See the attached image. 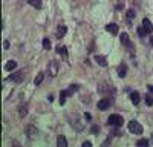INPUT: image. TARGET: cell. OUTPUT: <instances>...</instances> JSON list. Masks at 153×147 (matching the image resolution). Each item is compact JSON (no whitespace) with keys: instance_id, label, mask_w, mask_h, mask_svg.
<instances>
[{"instance_id":"1","label":"cell","mask_w":153,"mask_h":147,"mask_svg":"<svg viewBox=\"0 0 153 147\" xmlns=\"http://www.w3.org/2000/svg\"><path fill=\"white\" fill-rule=\"evenodd\" d=\"M107 123H109L110 126H115V127H121V126L124 124V119H123V116H121V115L113 114V115H110V116H109Z\"/></svg>"},{"instance_id":"26","label":"cell","mask_w":153,"mask_h":147,"mask_svg":"<svg viewBox=\"0 0 153 147\" xmlns=\"http://www.w3.org/2000/svg\"><path fill=\"white\" fill-rule=\"evenodd\" d=\"M135 15V11H127V18H132Z\"/></svg>"},{"instance_id":"7","label":"cell","mask_w":153,"mask_h":147,"mask_svg":"<svg viewBox=\"0 0 153 147\" xmlns=\"http://www.w3.org/2000/svg\"><path fill=\"white\" fill-rule=\"evenodd\" d=\"M22 80H23V72L14 74V75H11V77L6 78V81H15V83H19V81H22Z\"/></svg>"},{"instance_id":"29","label":"cell","mask_w":153,"mask_h":147,"mask_svg":"<svg viewBox=\"0 0 153 147\" xmlns=\"http://www.w3.org/2000/svg\"><path fill=\"white\" fill-rule=\"evenodd\" d=\"M120 135H121V133H120L118 130H113V132H112V136H120Z\"/></svg>"},{"instance_id":"31","label":"cell","mask_w":153,"mask_h":147,"mask_svg":"<svg viewBox=\"0 0 153 147\" xmlns=\"http://www.w3.org/2000/svg\"><path fill=\"white\" fill-rule=\"evenodd\" d=\"M147 89H149V92H150V94H153V84H150Z\"/></svg>"},{"instance_id":"18","label":"cell","mask_w":153,"mask_h":147,"mask_svg":"<svg viewBox=\"0 0 153 147\" xmlns=\"http://www.w3.org/2000/svg\"><path fill=\"white\" fill-rule=\"evenodd\" d=\"M43 48H44V51H51L52 44H51V40H49V39H43Z\"/></svg>"},{"instance_id":"12","label":"cell","mask_w":153,"mask_h":147,"mask_svg":"<svg viewBox=\"0 0 153 147\" xmlns=\"http://www.w3.org/2000/svg\"><path fill=\"white\" fill-rule=\"evenodd\" d=\"M15 68H17V61H14V60L6 61V64H5V71H14Z\"/></svg>"},{"instance_id":"27","label":"cell","mask_w":153,"mask_h":147,"mask_svg":"<svg viewBox=\"0 0 153 147\" xmlns=\"http://www.w3.org/2000/svg\"><path fill=\"white\" fill-rule=\"evenodd\" d=\"M3 48H5V49L9 48V41H8V40H5V41H3Z\"/></svg>"},{"instance_id":"5","label":"cell","mask_w":153,"mask_h":147,"mask_svg":"<svg viewBox=\"0 0 153 147\" xmlns=\"http://www.w3.org/2000/svg\"><path fill=\"white\" fill-rule=\"evenodd\" d=\"M142 26H144V29L147 31V34L153 32V25H152V22L149 20V18H144V20H142Z\"/></svg>"},{"instance_id":"17","label":"cell","mask_w":153,"mask_h":147,"mask_svg":"<svg viewBox=\"0 0 153 147\" xmlns=\"http://www.w3.org/2000/svg\"><path fill=\"white\" fill-rule=\"evenodd\" d=\"M28 3L31 6H34L35 9H40L41 8V0H28Z\"/></svg>"},{"instance_id":"32","label":"cell","mask_w":153,"mask_h":147,"mask_svg":"<svg viewBox=\"0 0 153 147\" xmlns=\"http://www.w3.org/2000/svg\"><path fill=\"white\" fill-rule=\"evenodd\" d=\"M92 130H94V132H95V133H96V132H98V130H100V129H98V126H94V129H92Z\"/></svg>"},{"instance_id":"20","label":"cell","mask_w":153,"mask_h":147,"mask_svg":"<svg viewBox=\"0 0 153 147\" xmlns=\"http://www.w3.org/2000/svg\"><path fill=\"white\" fill-rule=\"evenodd\" d=\"M19 110H20V116H26V114H28V106L22 104V106L19 107Z\"/></svg>"},{"instance_id":"14","label":"cell","mask_w":153,"mask_h":147,"mask_svg":"<svg viewBox=\"0 0 153 147\" xmlns=\"http://www.w3.org/2000/svg\"><path fill=\"white\" fill-rule=\"evenodd\" d=\"M130 98H132V103L135 104V106H138L139 104V94H138V92H132V94H130Z\"/></svg>"},{"instance_id":"16","label":"cell","mask_w":153,"mask_h":147,"mask_svg":"<svg viewBox=\"0 0 153 147\" xmlns=\"http://www.w3.org/2000/svg\"><path fill=\"white\" fill-rule=\"evenodd\" d=\"M43 78H44V74H43V72H38V74H37V77H35V80H34V84H35V86H38L40 83L43 81Z\"/></svg>"},{"instance_id":"25","label":"cell","mask_w":153,"mask_h":147,"mask_svg":"<svg viewBox=\"0 0 153 147\" xmlns=\"http://www.w3.org/2000/svg\"><path fill=\"white\" fill-rule=\"evenodd\" d=\"M77 90H78V86H77V84H72L70 89H69L67 92H69V95H72V94H74V92H77Z\"/></svg>"},{"instance_id":"11","label":"cell","mask_w":153,"mask_h":147,"mask_svg":"<svg viewBox=\"0 0 153 147\" xmlns=\"http://www.w3.org/2000/svg\"><path fill=\"white\" fill-rule=\"evenodd\" d=\"M67 32V28L65 25H60L58 29H57V39H61V37H65V34Z\"/></svg>"},{"instance_id":"30","label":"cell","mask_w":153,"mask_h":147,"mask_svg":"<svg viewBox=\"0 0 153 147\" xmlns=\"http://www.w3.org/2000/svg\"><path fill=\"white\" fill-rule=\"evenodd\" d=\"M91 146H92V144L89 143V141H84V143H83V147H91Z\"/></svg>"},{"instance_id":"15","label":"cell","mask_w":153,"mask_h":147,"mask_svg":"<svg viewBox=\"0 0 153 147\" xmlns=\"http://www.w3.org/2000/svg\"><path fill=\"white\" fill-rule=\"evenodd\" d=\"M57 146H58V147H67V140H66L63 135H60L58 140H57Z\"/></svg>"},{"instance_id":"19","label":"cell","mask_w":153,"mask_h":147,"mask_svg":"<svg viewBox=\"0 0 153 147\" xmlns=\"http://www.w3.org/2000/svg\"><path fill=\"white\" fill-rule=\"evenodd\" d=\"M120 39H121V43H123V44H127V43H129V35H127V32H121Z\"/></svg>"},{"instance_id":"4","label":"cell","mask_w":153,"mask_h":147,"mask_svg":"<svg viewBox=\"0 0 153 147\" xmlns=\"http://www.w3.org/2000/svg\"><path fill=\"white\" fill-rule=\"evenodd\" d=\"M25 133H26V136L31 138V136H35V135H37L38 130H37L34 126H26V127H25Z\"/></svg>"},{"instance_id":"10","label":"cell","mask_w":153,"mask_h":147,"mask_svg":"<svg viewBox=\"0 0 153 147\" xmlns=\"http://www.w3.org/2000/svg\"><path fill=\"white\" fill-rule=\"evenodd\" d=\"M57 71H58V66L55 61H51L49 63V72H51V77H55L57 75Z\"/></svg>"},{"instance_id":"28","label":"cell","mask_w":153,"mask_h":147,"mask_svg":"<svg viewBox=\"0 0 153 147\" xmlns=\"http://www.w3.org/2000/svg\"><path fill=\"white\" fill-rule=\"evenodd\" d=\"M84 118L87 119V121H91V118H92V116H91V114L87 112V114H84Z\"/></svg>"},{"instance_id":"24","label":"cell","mask_w":153,"mask_h":147,"mask_svg":"<svg viewBox=\"0 0 153 147\" xmlns=\"http://www.w3.org/2000/svg\"><path fill=\"white\" fill-rule=\"evenodd\" d=\"M149 144H150V143H149L147 140H139V141L136 143V146H139V147H141V146H144V147H146V146H149Z\"/></svg>"},{"instance_id":"6","label":"cell","mask_w":153,"mask_h":147,"mask_svg":"<svg viewBox=\"0 0 153 147\" xmlns=\"http://www.w3.org/2000/svg\"><path fill=\"white\" fill-rule=\"evenodd\" d=\"M106 29L109 31L110 34L116 35V34H118V31H120V28H118V25H115V23H109V25H106Z\"/></svg>"},{"instance_id":"23","label":"cell","mask_w":153,"mask_h":147,"mask_svg":"<svg viewBox=\"0 0 153 147\" xmlns=\"http://www.w3.org/2000/svg\"><path fill=\"white\" fill-rule=\"evenodd\" d=\"M144 98H146V104H147V106H153V98H152L150 95H146Z\"/></svg>"},{"instance_id":"21","label":"cell","mask_w":153,"mask_h":147,"mask_svg":"<svg viewBox=\"0 0 153 147\" xmlns=\"http://www.w3.org/2000/svg\"><path fill=\"white\" fill-rule=\"evenodd\" d=\"M57 52L63 55V58H67V49L65 48V46H61V48H58V49H57Z\"/></svg>"},{"instance_id":"33","label":"cell","mask_w":153,"mask_h":147,"mask_svg":"<svg viewBox=\"0 0 153 147\" xmlns=\"http://www.w3.org/2000/svg\"><path fill=\"white\" fill-rule=\"evenodd\" d=\"M152 44H153V39H152Z\"/></svg>"},{"instance_id":"13","label":"cell","mask_w":153,"mask_h":147,"mask_svg":"<svg viewBox=\"0 0 153 147\" xmlns=\"http://www.w3.org/2000/svg\"><path fill=\"white\" fill-rule=\"evenodd\" d=\"M67 97H69V92H67V90H61V92H60V104H61V106H65Z\"/></svg>"},{"instance_id":"9","label":"cell","mask_w":153,"mask_h":147,"mask_svg":"<svg viewBox=\"0 0 153 147\" xmlns=\"http://www.w3.org/2000/svg\"><path fill=\"white\" fill-rule=\"evenodd\" d=\"M95 61L100 64L101 68H107V60L103 57V55H95Z\"/></svg>"},{"instance_id":"2","label":"cell","mask_w":153,"mask_h":147,"mask_svg":"<svg viewBox=\"0 0 153 147\" xmlns=\"http://www.w3.org/2000/svg\"><path fill=\"white\" fill-rule=\"evenodd\" d=\"M129 132L135 133V135H141L142 133V126L138 123V121H129Z\"/></svg>"},{"instance_id":"8","label":"cell","mask_w":153,"mask_h":147,"mask_svg":"<svg viewBox=\"0 0 153 147\" xmlns=\"http://www.w3.org/2000/svg\"><path fill=\"white\" fill-rule=\"evenodd\" d=\"M116 74H118V75H120L121 78H124L125 75H127V66H125L124 63H123V64H120V66H118V71H116Z\"/></svg>"},{"instance_id":"22","label":"cell","mask_w":153,"mask_h":147,"mask_svg":"<svg viewBox=\"0 0 153 147\" xmlns=\"http://www.w3.org/2000/svg\"><path fill=\"white\" fill-rule=\"evenodd\" d=\"M138 35H139V37H146V35H147V31L144 29V26H142V25L138 28Z\"/></svg>"},{"instance_id":"3","label":"cell","mask_w":153,"mask_h":147,"mask_svg":"<svg viewBox=\"0 0 153 147\" xmlns=\"http://www.w3.org/2000/svg\"><path fill=\"white\" fill-rule=\"evenodd\" d=\"M98 109H100V110H106L107 107H109L110 106V100L109 98H101L100 101H98Z\"/></svg>"}]
</instances>
